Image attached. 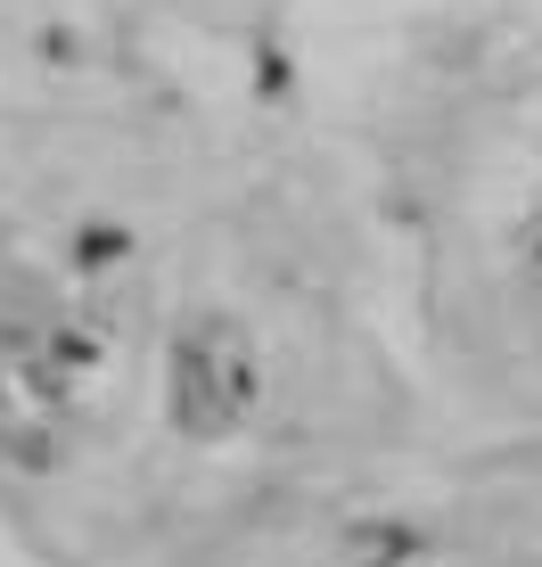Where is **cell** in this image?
<instances>
[{
    "label": "cell",
    "instance_id": "cell-3",
    "mask_svg": "<svg viewBox=\"0 0 542 567\" xmlns=\"http://www.w3.org/2000/svg\"><path fill=\"white\" fill-rule=\"evenodd\" d=\"M66 256H74V271H115V264L132 256V230L124 223H83L66 239Z\"/></svg>",
    "mask_w": 542,
    "mask_h": 567
},
{
    "label": "cell",
    "instance_id": "cell-4",
    "mask_svg": "<svg viewBox=\"0 0 542 567\" xmlns=\"http://www.w3.org/2000/svg\"><path fill=\"white\" fill-rule=\"evenodd\" d=\"M42 354H50L58 370H66V379H83V370L100 362V338H91V329H74V321H58L50 338H42Z\"/></svg>",
    "mask_w": 542,
    "mask_h": 567
},
{
    "label": "cell",
    "instance_id": "cell-8",
    "mask_svg": "<svg viewBox=\"0 0 542 567\" xmlns=\"http://www.w3.org/2000/svg\"><path fill=\"white\" fill-rule=\"evenodd\" d=\"M534 264H542V247H534Z\"/></svg>",
    "mask_w": 542,
    "mask_h": 567
},
{
    "label": "cell",
    "instance_id": "cell-7",
    "mask_svg": "<svg viewBox=\"0 0 542 567\" xmlns=\"http://www.w3.org/2000/svg\"><path fill=\"white\" fill-rule=\"evenodd\" d=\"M256 91H271V100L288 91V50H263L256 58Z\"/></svg>",
    "mask_w": 542,
    "mask_h": 567
},
{
    "label": "cell",
    "instance_id": "cell-6",
    "mask_svg": "<svg viewBox=\"0 0 542 567\" xmlns=\"http://www.w3.org/2000/svg\"><path fill=\"white\" fill-rule=\"evenodd\" d=\"M222 386H230V412H256V403H263V379H256V362H247L239 354V346H230V354H222Z\"/></svg>",
    "mask_w": 542,
    "mask_h": 567
},
{
    "label": "cell",
    "instance_id": "cell-1",
    "mask_svg": "<svg viewBox=\"0 0 542 567\" xmlns=\"http://www.w3.org/2000/svg\"><path fill=\"white\" fill-rule=\"evenodd\" d=\"M230 420H239V412H230V386H222L215 346L181 338V346H173V427H181V436H222Z\"/></svg>",
    "mask_w": 542,
    "mask_h": 567
},
{
    "label": "cell",
    "instance_id": "cell-5",
    "mask_svg": "<svg viewBox=\"0 0 542 567\" xmlns=\"http://www.w3.org/2000/svg\"><path fill=\"white\" fill-rule=\"evenodd\" d=\"M9 461L33 468V477H50V468H58V436H50V427H9Z\"/></svg>",
    "mask_w": 542,
    "mask_h": 567
},
{
    "label": "cell",
    "instance_id": "cell-2",
    "mask_svg": "<svg viewBox=\"0 0 542 567\" xmlns=\"http://www.w3.org/2000/svg\"><path fill=\"white\" fill-rule=\"evenodd\" d=\"M337 551L354 559V567H403V559L419 551V526L411 518H354L337 535Z\"/></svg>",
    "mask_w": 542,
    "mask_h": 567
}]
</instances>
